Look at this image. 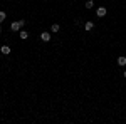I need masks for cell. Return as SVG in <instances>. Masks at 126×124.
<instances>
[{
	"label": "cell",
	"mask_w": 126,
	"mask_h": 124,
	"mask_svg": "<svg viewBox=\"0 0 126 124\" xmlns=\"http://www.w3.org/2000/svg\"><path fill=\"white\" fill-rule=\"evenodd\" d=\"M24 25H25V20H17V22H12L10 24V29H12V32H19Z\"/></svg>",
	"instance_id": "6da1fadb"
},
{
	"label": "cell",
	"mask_w": 126,
	"mask_h": 124,
	"mask_svg": "<svg viewBox=\"0 0 126 124\" xmlns=\"http://www.w3.org/2000/svg\"><path fill=\"white\" fill-rule=\"evenodd\" d=\"M106 12H108L106 7H99V9L96 10V15H97V17H104V15H106Z\"/></svg>",
	"instance_id": "7a4b0ae2"
},
{
	"label": "cell",
	"mask_w": 126,
	"mask_h": 124,
	"mask_svg": "<svg viewBox=\"0 0 126 124\" xmlns=\"http://www.w3.org/2000/svg\"><path fill=\"white\" fill-rule=\"evenodd\" d=\"M40 40L49 42V40H50V34H49V32H42V34H40Z\"/></svg>",
	"instance_id": "3957f363"
},
{
	"label": "cell",
	"mask_w": 126,
	"mask_h": 124,
	"mask_svg": "<svg viewBox=\"0 0 126 124\" xmlns=\"http://www.w3.org/2000/svg\"><path fill=\"white\" fill-rule=\"evenodd\" d=\"M0 52H2L3 55H9L10 54V47L9 45H2V47H0Z\"/></svg>",
	"instance_id": "277c9868"
},
{
	"label": "cell",
	"mask_w": 126,
	"mask_h": 124,
	"mask_svg": "<svg viewBox=\"0 0 126 124\" xmlns=\"http://www.w3.org/2000/svg\"><path fill=\"white\" fill-rule=\"evenodd\" d=\"M118 66H126V57L125 55H119V57H118Z\"/></svg>",
	"instance_id": "5b68a950"
},
{
	"label": "cell",
	"mask_w": 126,
	"mask_h": 124,
	"mask_svg": "<svg viewBox=\"0 0 126 124\" xmlns=\"http://www.w3.org/2000/svg\"><path fill=\"white\" fill-rule=\"evenodd\" d=\"M84 29H86L87 32L93 30V29H94V24H93V22H86V24H84Z\"/></svg>",
	"instance_id": "8992f818"
},
{
	"label": "cell",
	"mask_w": 126,
	"mask_h": 124,
	"mask_svg": "<svg viewBox=\"0 0 126 124\" xmlns=\"http://www.w3.org/2000/svg\"><path fill=\"white\" fill-rule=\"evenodd\" d=\"M19 35H20V39H22V40H25V39L29 37V34H27L25 30H20V34H19Z\"/></svg>",
	"instance_id": "52a82bcc"
},
{
	"label": "cell",
	"mask_w": 126,
	"mask_h": 124,
	"mask_svg": "<svg viewBox=\"0 0 126 124\" xmlns=\"http://www.w3.org/2000/svg\"><path fill=\"white\" fill-rule=\"evenodd\" d=\"M59 29H61V27H59V24H52V27H50L52 32H59Z\"/></svg>",
	"instance_id": "ba28073f"
},
{
	"label": "cell",
	"mask_w": 126,
	"mask_h": 124,
	"mask_svg": "<svg viewBox=\"0 0 126 124\" xmlns=\"http://www.w3.org/2000/svg\"><path fill=\"white\" fill-rule=\"evenodd\" d=\"M93 7H94V2H93V0H87L86 2V9H93Z\"/></svg>",
	"instance_id": "9c48e42d"
},
{
	"label": "cell",
	"mask_w": 126,
	"mask_h": 124,
	"mask_svg": "<svg viewBox=\"0 0 126 124\" xmlns=\"http://www.w3.org/2000/svg\"><path fill=\"white\" fill-rule=\"evenodd\" d=\"M7 19V15H5V12H0V24L3 22V20Z\"/></svg>",
	"instance_id": "30bf717a"
},
{
	"label": "cell",
	"mask_w": 126,
	"mask_h": 124,
	"mask_svg": "<svg viewBox=\"0 0 126 124\" xmlns=\"http://www.w3.org/2000/svg\"><path fill=\"white\" fill-rule=\"evenodd\" d=\"M123 76H125V77H126V70H125V72H123Z\"/></svg>",
	"instance_id": "8fae6325"
},
{
	"label": "cell",
	"mask_w": 126,
	"mask_h": 124,
	"mask_svg": "<svg viewBox=\"0 0 126 124\" xmlns=\"http://www.w3.org/2000/svg\"><path fill=\"white\" fill-rule=\"evenodd\" d=\"M0 34H2V27H0Z\"/></svg>",
	"instance_id": "7c38bea8"
}]
</instances>
